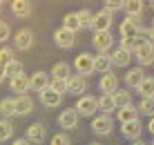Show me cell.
<instances>
[{
	"instance_id": "obj_36",
	"label": "cell",
	"mask_w": 154,
	"mask_h": 145,
	"mask_svg": "<svg viewBox=\"0 0 154 145\" xmlns=\"http://www.w3.org/2000/svg\"><path fill=\"white\" fill-rule=\"evenodd\" d=\"M11 60H16V56H14V51L11 49H9V47H2V49H0V67H7L9 65V63H11Z\"/></svg>"
},
{
	"instance_id": "obj_7",
	"label": "cell",
	"mask_w": 154,
	"mask_h": 145,
	"mask_svg": "<svg viewBox=\"0 0 154 145\" xmlns=\"http://www.w3.org/2000/svg\"><path fill=\"white\" fill-rule=\"evenodd\" d=\"M112 34L109 31H94V38H92V45L94 49H96L98 54H107L109 47H112Z\"/></svg>"
},
{
	"instance_id": "obj_43",
	"label": "cell",
	"mask_w": 154,
	"mask_h": 145,
	"mask_svg": "<svg viewBox=\"0 0 154 145\" xmlns=\"http://www.w3.org/2000/svg\"><path fill=\"white\" fill-rule=\"evenodd\" d=\"M147 130H150V132H152V136H154V116L150 119V123H147Z\"/></svg>"
},
{
	"instance_id": "obj_31",
	"label": "cell",
	"mask_w": 154,
	"mask_h": 145,
	"mask_svg": "<svg viewBox=\"0 0 154 145\" xmlns=\"http://www.w3.org/2000/svg\"><path fill=\"white\" fill-rule=\"evenodd\" d=\"M11 136H14V125H11V121L2 119V121H0V141H9Z\"/></svg>"
},
{
	"instance_id": "obj_5",
	"label": "cell",
	"mask_w": 154,
	"mask_h": 145,
	"mask_svg": "<svg viewBox=\"0 0 154 145\" xmlns=\"http://www.w3.org/2000/svg\"><path fill=\"white\" fill-rule=\"evenodd\" d=\"M51 76V74H49ZM47 76V72H36V74H31L29 76V89L31 92H36V94H40V92H45V89H49V85H51V78Z\"/></svg>"
},
{
	"instance_id": "obj_29",
	"label": "cell",
	"mask_w": 154,
	"mask_h": 145,
	"mask_svg": "<svg viewBox=\"0 0 154 145\" xmlns=\"http://www.w3.org/2000/svg\"><path fill=\"white\" fill-rule=\"evenodd\" d=\"M5 76H9V80L16 76H23V63L20 60H11L7 67H5Z\"/></svg>"
},
{
	"instance_id": "obj_27",
	"label": "cell",
	"mask_w": 154,
	"mask_h": 145,
	"mask_svg": "<svg viewBox=\"0 0 154 145\" xmlns=\"http://www.w3.org/2000/svg\"><path fill=\"white\" fill-rule=\"evenodd\" d=\"M139 94L143 98H154V78L152 76H145V80L139 85Z\"/></svg>"
},
{
	"instance_id": "obj_18",
	"label": "cell",
	"mask_w": 154,
	"mask_h": 145,
	"mask_svg": "<svg viewBox=\"0 0 154 145\" xmlns=\"http://www.w3.org/2000/svg\"><path fill=\"white\" fill-rule=\"evenodd\" d=\"M145 80V74H143V67H134V69H130V72L125 74V85L127 87H134V89H139V85Z\"/></svg>"
},
{
	"instance_id": "obj_25",
	"label": "cell",
	"mask_w": 154,
	"mask_h": 145,
	"mask_svg": "<svg viewBox=\"0 0 154 145\" xmlns=\"http://www.w3.org/2000/svg\"><path fill=\"white\" fill-rule=\"evenodd\" d=\"M130 60H132V54L130 51H125V49H116V51H112V63L114 65H119V67H127L130 65Z\"/></svg>"
},
{
	"instance_id": "obj_34",
	"label": "cell",
	"mask_w": 154,
	"mask_h": 145,
	"mask_svg": "<svg viewBox=\"0 0 154 145\" xmlns=\"http://www.w3.org/2000/svg\"><path fill=\"white\" fill-rule=\"evenodd\" d=\"M78 23H81V29H87V27H92V23H94V14L89 11V9H83V11H78Z\"/></svg>"
},
{
	"instance_id": "obj_24",
	"label": "cell",
	"mask_w": 154,
	"mask_h": 145,
	"mask_svg": "<svg viewBox=\"0 0 154 145\" xmlns=\"http://www.w3.org/2000/svg\"><path fill=\"white\" fill-rule=\"evenodd\" d=\"M116 114H119L121 125H123V123H130V121H139V107L127 105V107H123V110H119Z\"/></svg>"
},
{
	"instance_id": "obj_38",
	"label": "cell",
	"mask_w": 154,
	"mask_h": 145,
	"mask_svg": "<svg viewBox=\"0 0 154 145\" xmlns=\"http://www.w3.org/2000/svg\"><path fill=\"white\" fill-rule=\"evenodd\" d=\"M139 38V36H136ZM136 38H121V49H125V51H130V54H134L136 51Z\"/></svg>"
},
{
	"instance_id": "obj_3",
	"label": "cell",
	"mask_w": 154,
	"mask_h": 145,
	"mask_svg": "<svg viewBox=\"0 0 154 145\" xmlns=\"http://www.w3.org/2000/svg\"><path fill=\"white\" fill-rule=\"evenodd\" d=\"M112 130H114L112 116L100 114V116H94V119H92V132L94 134H98V136H107V134H112Z\"/></svg>"
},
{
	"instance_id": "obj_45",
	"label": "cell",
	"mask_w": 154,
	"mask_h": 145,
	"mask_svg": "<svg viewBox=\"0 0 154 145\" xmlns=\"http://www.w3.org/2000/svg\"><path fill=\"white\" fill-rule=\"evenodd\" d=\"M5 78H7V76H5V69H2V67H0V83H2V80H5Z\"/></svg>"
},
{
	"instance_id": "obj_48",
	"label": "cell",
	"mask_w": 154,
	"mask_h": 145,
	"mask_svg": "<svg viewBox=\"0 0 154 145\" xmlns=\"http://www.w3.org/2000/svg\"><path fill=\"white\" fill-rule=\"evenodd\" d=\"M89 145H100V143H89Z\"/></svg>"
},
{
	"instance_id": "obj_47",
	"label": "cell",
	"mask_w": 154,
	"mask_h": 145,
	"mask_svg": "<svg viewBox=\"0 0 154 145\" xmlns=\"http://www.w3.org/2000/svg\"><path fill=\"white\" fill-rule=\"evenodd\" d=\"M150 29H152V31H154V20H152V27H150Z\"/></svg>"
},
{
	"instance_id": "obj_21",
	"label": "cell",
	"mask_w": 154,
	"mask_h": 145,
	"mask_svg": "<svg viewBox=\"0 0 154 145\" xmlns=\"http://www.w3.org/2000/svg\"><path fill=\"white\" fill-rule=\"evenodd\" d=\"M38 96H40V103L45 105V107H58V105H60V100H63V96L56 94L51 87L45 89V92H40Z\"/></svg>"
},
{
	"instance_id": "obj_2",
	"label": "cell",
	"mask_w": 154,
	"mask_h": 145,
	"mask_svg": "<svg viewBox=\"0 0 154 145\" xmlns=\"http://www.w3.org/2000/svg\"><path fill=\"white\" fill-rule=\"evenodd\" d=\"M74 110L78 112V116H94L98 112V98H94V96H81V98L76 100V105H74Z\"/></svg>"
},
{
	"instance_id": "obj_1",
	"label": "cell",
	"mask_w": 154,
	"mask_h": 145,
	"mask_svg": "<svg viewBox=\"0 0 154 145\" xmlns=\"http://www.w3.org/2000/svg\"><path fill=\"white\" fill-rule=\"evenodd\" d=\"M134 54H136V60H139L141 67L152 65V63H154V47L147 45V40L143 38V36L136 38V51H134Z\"/></svg>"
},
{
	"instance_id": "obj_42",
	"label": "cell",
	"mask_w": 154,
	"mask_h": 145,
	"mask_svg": "<svg viewBox=\"0 0 154 145\" xmlns=\"http://www.w3.org/2000/svg\"><path fill=\"white\" fill-rule=\"evenodd\" d=\"M11 145H29V141H27V138H16Z\"/></svg>"
},
{
	"instance_id": "obj_28",
	"label": "cell",
	"mask_w": 154,
	"mask_h": 145,
	"mask_svg": "<svg viewBox=\"0 0 154 145\" xmlns=\"http://www.w3.org/2000/svg\"><path fill=\"white\" fill-rule=\"evenodd\" d=\"M63 29L72 31V34H76L78 29H81V23H78V14H67L65 20H63Z\"/></svg>"
},
{
	"instance_id": "obj_9",
	"label": "cell",
	"mask_w": 154,
	"mask_h": 145,
	"mask_svg": "<svg viewBox=\"0 0 154 145\" xmlns=\"http://www.w3.org/2000/svg\"><path fill=\"white\" fill-rule=\"evenodd\" d=\"M109 27H112V14L107 9H100L94 14V23H92L94 31H109Z\"/></svg>"
},
{
	"instance_id": "obj_17",
	"label": "cell",
	"mask_w": 154,
	"mask_h": 145,
	"mask_svg": "<svg viewBox=\"0 0 154 145\" xmlns=\"http://www.w3.org/2000/svg\"><path fill=\"white\" fill-rule=\"evenodd\" d=\"M14 42H16V47H18V49H29L31 45H34V34H31L29 29H20L18 34L14 36Z\"/></svg>"
},
{
	"instance_id": "obj_44",
	"label": "cell",
	"mask_w": 154,
	"mask_h": 145,
	"mask_svg": "<svg viewBox=\"0 0 154 145\" xmlns=\"http://www.w3.org/2000/svg\"><path fill=\"white\" fill-rule=\"evenodd\" d=\"M130 145H147V143H145V141H141V138H139V141H132Z\"/></svg>"
},
{
	"instance_id": "obj_10",
	"label": "cell",
	"mask_w": 154,
	"mask_h": 145,
	"mask_svg": "<svg viewBox=\"0 0 154 145\" xmlns=\"http://www.w3.org/2000/svg\"><path fill=\"white\" fill-rule=\"evenodd\" d=\"M58 125L63 127V130H74V127L78 125V112L69 107V110H63L60 114H58Z\"/></svg>"
},
{
	"instance_id": "obj_33",
	"label": "cell",
	"mask_w": 154,
	"mask_h": 145,
	"mask_svg": "<svg viewBox=\"0 0 154 145\" xmlns=\"http://www.w3.org/2000/svg\"><path fill=\"white\" fill-rule=\"evenodd\" d=\"M139 112L152 119V116H154V98H141V103H139Z\"/></svg>"
},
{
	"instance_id": "obj_37",
	"label": "cell",
	"mask_w": 154,
	"mask_h": 145,
	"mask_svg": "<svg viewBox=\"0 0 154 145\" xmlns=\"http://www.w3.org/2000/svg\"><path fill=\"white\" fill-rule=\"evenodd\" d=\"M49 145H72V141H69V136H67L65 132H58V134H54V136H51Z\"/></svg>"
},
{
	"instance_id": "obj_50",
	"label": "cell",
	"mask_w": 154,
	"mask_h": 145,
	"mask_svg": "<svg viewBox=\"0 0 154 145\" xmlns=\"http://www.w3.org/2000/svg\"><path fill=\"white\" fill-rule=\"evenodd\" d=\"M0 5H5V2H0Z\"/></svg>"
},
{
	"instance_id": "obj_4",
	"label": "cell",
	"mask_w": 154,
	"mask_h": 145,
	"mask_svg": "<svg viewBox=\"0 0 154 145\" xmlns=\"http://www.w3.org/2000/svg\"><path fill=\"white\" fill-rule=\"evenodd\" d=\"M74 69H76L81 76H89V74L94 72V56L87 51L78 54L76 58H74Z\"/></svg>"
},
{
	"instance_id": "obj_35",
	"label": "cell",
	"mask_w": 154,
	"mask_h": 145,
	"mask_svg": "<svg viewBox=\"0 0 154 145\" xmlns=\"http://www.w3.org/2000/svg\"><path fill=\"white\" fill-rule=\"evenodd\" d=\"M0 114H2L5 119L16 116L14 114V98H2V100H0Z\"/></svg>"
},
{
	"instance_id": "obj_13",
	"label": "cell",
	"mask_w": 154,
	"mask_h": 145,
	"mask_svg": "<svg viewBox=\"0 0 154 145\" xmlns=\"http://www.w3.org/2000/svg\"><path fill=\"white\" fill-rule=\"evenodd\" d=\"M141 132H143L141 121H130V123H123V125H121V134H123L127 141H139Z\"/></svg>"
},
{
	"instance_id": "obj_46",
	"label": "cell",
	"mask_w": 154,
	"mask_h": 145,
	"mask_svg": "<svg viewBox=\"0 0 154 145\" xmlns=\"http://www.w3.org/2000/svg\"><path fill=\"white\" fill-rule=\"evenodd\" d=\"M150 7H152V9H154V0H152V2H150Z\"/></svg>"
},
{
	"instance_id": "obj_23",
	"label": "cell",
	"mask_w": 154,
	"mask_h": 145,
	"mask_svg": "<svg viewBox=\"0 0 154 145\" xmlns=\"http://www.w3.org/2000/svg\"><path fill=\"white\" fill-rule=\"evenodd\" d=\"M123 11L127 14V18H141L143 2L141 0H127V2H123Z\"/></svg>"
},
{
	"instance_id": "obj_16",
	"label": "cell",
	"mask_w": 154,
	"mask_h": 145,
	"mask_svg": "<svg viewBox=\"0 0 154 145\" xmlns=\"http://www.w3.org/2000/svg\"><path fill=\"white\" fill-rule=\"evenodd\" d=\"M67 83H69V92L67 94H76L78 98H81V94H85V89H87V80H85V76H81V74L69 76Z\"/></svg>"
},
{
	"instance_id": "obj_40",
	"label": "cell",
	"mask_w": 154,
	"mask_h": 145,
	"mask_svg": "<svg viewBox=\"0 0 154 145\" xmlns=\"http://www.w3.org/2000/svg\"><path fill=\"white\" fill-rule=\"evenodd\" d=\"M9 25L7 23H0V42H5V40H9Z\"/></svg>"
},
{
	"instance_id": "obj_41",
	"label": "cell",
	"mask_w": 154,
	"mask_h": 145,
	"mask_svg": "<svg viewBox=\"0 0 154 145\" xmlns=\"http://www.w3.org/2000/svg\"><path fill=\"white\" fill-rule=\"evenodd\" d=\"M145 40H147V45H152V47H154V31H152V29H147V31H145Z\"/></svg>"
},
{
	"instance_id": "obj_12",
	"label": "cell",
	"mask_w": 154,
	"mask_h": 145,
	"mask_svg": "<svg viewBox=\"0 0 154 145\" xmlns=\"http://www.w3.org/2000/svg\"><path fill=\"white\" fill-rule=\"evenodd\" d=\"M31 110H34V100H31L27 94L14 98V114L16 116H25V114H29Z\"/></svg>"
},
{
	"instance_id": "obj_30",
	"label": "cell",
	"mask_w": 154,
	"mask_h": 145,
	"mask_svg": "<svg viewBox=\"0 0 154 145\" xmlns=\"http://www.w3.org/2000/svg\"><path fill=\"white\" fill-rule=\"evenodd\" d=\"M51 78H69V65L67 63H56L51 67Z\"/></svg>"
},
{
	"instance_id": "obj_11",
	"label": "cell",
	"mask_w": 154,
	"mask_h": 145,
	"mask_svg": "<svg viewBox=\"0 0 154 145\" xmlns=\"http://www.w3.org/2000/svg\"><path fill=\"white\" fill-rule=\"evenodd\" d=\"M54 42L60 49H69V47H74V42H76V34H72V31L60 27V29L54 31Z\"/></svg>"
},
{
	"instance_id": "obj_32",
	"label": "cell",
	"mask_w": 154,
	"mask_h": 145,
	"mask_svg": "<svg viewBox=\"0 0 154 145\" xmlns=\"http://www.w3.org/2000/svg\"><path fill=\"white\" fill-rule=\"evenodd\" d=\"M51 89H54L56 94H65V92H69V83H67V78H51V85H49Z\"/></svg>"
},
{
	"instance_id": "obj_49",
	"label": "cell",
	"mask_w": 154,
	"mask_h": 145,
	"mask_svg": "<svg viewBox=\"0 0 154 145\" xmlns=\"http://www.w3.org/2000/svg\"><path fill=\"white\" fill-rule=\"evenodd\" d=\"M152 145H154V138H152Z\"/></svg>"
},
{
	"instance_id": "obj_14",
	"label": "cell",
	"mask_w": 154,
	"mask_h": 145,
	"mask_svg": "<svg viewBox=\"0 0 154 145\" xmlns=\"http://www.w3.org/2000/svg\"><path fill=\"white\" fill-rule=\"evenodd\" d=\"M47 136V130L42 123H31V125L27 127V134H25V138H27L29 143H42Z\"/></svg>"
},
{
	"instance_id": "obj_19",
	"label": "cell",
	"mask_w": 154,
	"mask_h": 145,
	"mask_svg": "<svg viewBox=\"0 0 154 145\" xmlns=\"http://www.w3.org/2000/svg\"><path fill=\"white\" fill-rule=\"evenodd\" d=\"M9 87H11V92L14 94H18V96H23V94H27L29 92V76H16L9 80Z\"/></svg>"
},
{
	"instance_id": "obj_39",
	"label": "cell",
	"mask_w": 154,
	"mask_h": 145,
	"mask_svg": "<svg viewBox=\"0 0 154 145\" xmlns=\"http://www.w3.org/2000/svg\"><path fill=\"white\" fill-rule=\"evenodd\" d=\"M103 9H107L109 14H112V11H119V9H123V2H121V0H107Z\"/></svg>"
},
{
	"instance_id": "obj_8",
	"label": "cell",
	"mask_w": 154,
	"mask_h": 145,
	"mask_svg": "<svg viewBox=\"0 0 154 145\" xmlns=\"http://www.w3.org/2000/svg\"><path fill=\"white\" fill-rule=\"evenodd\" d=\"M98 89L103 94H116V92H119V76H116L114 72L103 74L100 80H98Z\"/></svg>"
},
{
	"instance_id": "obj_26",
	"label": "cell",
	"mask_w": 154,
	"mask_h": 145,
	"mask_svg": "<svg viewBox=\"0 0 154 145\" xmlns=\"http://www.w3.org/2000/svg\"><path fill=\"white\" fill-rule=\"evenodd\" d=\"M114 100H116V110H123V107L132 105V94L127 92V89H121L119 87V92L114 94Z\"/></svg>"
},
{
	"instance_id": "obj_20",
	"label": "cell",
	"mask_w": 154,
	"mask_h": 145,
	"mask_svg": "<svg viewBox=\"0 0 154 145\" xmlns=\"http://www.w3.org/2000/svg\"><path fill=\"white\" fill-rule=\"evenodd\" d=\"M98 110L105 112L107 116H112L116 112V100H114V94H100L98 96Z\"/></svg>"
},
{
	"instance_id": "obj_22",
	"label": "cell",
	"mask_w": 154,
	"mask_h": 145,
	"mask_svg": "<svg viewBox=\"0 0 154 145\" xmlns=\"http://www.w3.org/2000/svg\"><path fill=\"white\" fill-rule=\"evenodd\" d=\"M11 14L16 16V18H29L31 5L27 2V0H14L11 2Z\"/></svg>"
},
{
	"instance_id": "obj_15",
	"label": "cell",
	"mask_w": 154,
	"mask_h": 145,
	"mask_svg": "<svg viewBox=\"0 0 154 145\" xmlns=\"http://www.w3.org/2000/svg\"><path fill=\"white\" fill-rule=\"evenodd\" d=\"M112 54H96L94 56V72H98V74H107V72H112Z\"/></svg>"
},
{
	"instance_id": "obj_6",
	"label": "cell",
	"mask_w": 154,
	"mask_h": 145,
	"mask_svg": "<svg viewBox=\"0 0 154 145\" xmlns=\"http://www.w3.org/2000/svg\"><path fill=\"white\" fill-rule=\"evenodd\" d=\"M119 31H121V38H136L143 29H141L139 18H125L123 23L119 25Z\"/></svg>"
}]
</instances>
